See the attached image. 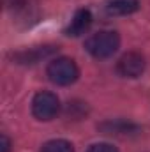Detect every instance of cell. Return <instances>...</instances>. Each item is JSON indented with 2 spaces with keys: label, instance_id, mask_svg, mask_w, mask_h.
<instances>
[{
  "label": "cell",
  "instance_id": "obj_7",
  "mask_svg": "<svg viewBox=\"0 0 150 152\" xmlns=\"http://www.w3.org/2000/svg\"><path fill=\"white\" fill-rule=\"evenodd\" d=\"M41 152H74V147L67 140H51L42 145Z\"/></svg>",
  "mask_w": 150,
  "mask_h": 152
},
{
  "label": "cell",
  "instance_id": "obj_10",
  "mask_svg": "<svg viewBox=\"0 0 150 152\" xmlns=\"http://www.w3.org/2000/svg\"><path fill=\"white\" fill-rule=\"evenodd\" d=\"M11 151V142L5 134H2V152H9Z\"/></svg>",
  "mask_w": 150,
  "mask_h": 152
},
{
  "label": "cell",
  "instance_id": "obj_8",
  "mask_svg": "<svg viewBox=\"0 0 150 152\" xmlns=\"http://www.w3.org/2000/svg\"><path fill=\"white\" fill-rule=\"evenodd\" d=\"M101 129H104L108 134H129L131 129H136L134 126L131 124H124V122H106L101 126Z\"/></svg>",
  "mask_w": 150,
  "mask_h": 152
},
{
  "label": "cell",
  "instance_id": "obj_3",
  "mask_svg": "<svg viewBox=\"0 0 150 152\" xmlns=\"http://www.w3.org/2000/svg\"><path fill=\"white\" fill-rule=\"evenodd\" d=\"M60 110V101L53 92H39L34 96L32 101V113L39 120H51L55 118Z\"/></svg>",
  "mask_w": 150,
  "mask_h": 152
},
{
  "label": "cell",
  "instance_id": "obj_5",
  "mask_svg": "<svg viewBox=\"0 0 150 152\" xmlns=\"http://www.w3.org/2000/svg\"><path fill=\"white\" fill-rule=\"evenodd\" d=\"M90 25H92V14H90V11L88 9H79V11H76L74 18L71 20L69 27L66 28V34L71 36V37H78V36L85 34L90 28Z\"/></svg>",
  "mask_w": 150,
  "mask_h": 152
},
{
  "label": "cell",
  "instance_id": "obj_1",
  "mask_svg": "<svg viewBox=\"0 0 150 152\" xmlns=\"http://www.w3.org/2000/svg\"><path fill=\"white\" fill-rule=\"evenodd\" d=\"M85 48L94 58H110L120 48V36L113 30H101L87 39Z\"/></svg>",
  "mask_w": 150,
  "mask_h": 152
},
{
  "label": "cell",
  "instance_id": "obj_9",
  "mask_svg": "<svg viewBox=\"0 0 150 152\" xmlns=\"http://www.w3.org/2000/svg\"><path fill=\"white\" fill-rule=\"evenodd\" d=\"M87 152H118V151H117V147H113L110 143H95Z\"/></svg>",
  "mask_w": 150,
  "mask_h": 152
},
{
  "label": "cell",
  "instance_id": "obj_4",
  "mask_svg": "<svg viewBox=\"0 0 150 152\" xmlns=\"http://www.w3.org/2000/svg\"><path fill=\"white\" fill-rule=\"evenodd\" d=\"M117 71L124 78H138L145 71V58L136 51H129L117 62Z\"/></svg>",
  "mask_w": 150,
  "mask_h": 152
},
{
  "label": "cell",
  "instance_id": "obj_2",
  "mask_svg": "<svg viewBox=\"0 0 150 152\" xmlns=\"http://www.w3.org/2000/svg\"><path fill=\"white\" fill-rule=\"evenodd\" d=\"M46 73H48V78L55 85L66 87V85H71V83H74L76 80H78L79 69H78V66H76V62L73 58L58 57V58H55V60L50 62Z\"/></svg>",
  "mask_w": 150,
  "mask_h": 152
},
{
  "label": "cell",
  "instance_id": "obj_6",
  "mask_svg": "<svg viewBox=\"0 0 150 152\" xmlns=\"http://www.w3.org/2000/svg\"><path fill=\"white\" fill-rule=\"evenodd\" d=\"M140 9V0H108L106 11L113 16H125L133 14Z\"/></svg>",
  "mask_w": 150,
  "mask_h": 152
}]
</instances>
